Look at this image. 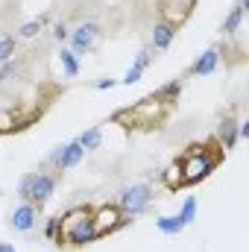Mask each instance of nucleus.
<instances>
[{
  "label": "nucleus",
  "instance_id": "nucleus-9",
  "mask_svg": "<svg viewBox=\"0 0 249 252\" xmlns=\"http://www.w3.org/2000/svg\"><path fill=\"white\" fill-rule=\"evenodd\" d=\"M35 223H38V208H35L32 202H21V205L9 214V226H12L15 232H32Z\"/></svg>",
  "mask_w": 249,
  "mask_h": 252
},
{
  "label": "nucleus",
  "instance_id": "nucleus-16",
  "mask_svg": "<svg viewBox=\"0 0 249 252\" xmlns=\"http://www.w3.org/2000/svg\"><path fill=\"white\" fill-rule=\"evenodd\" d=\"M241 24H244V9H238V6H235V9L226 15V21H223V27H220V35H223V38H232V35H238Z\"/></svg>",
  "mask_w": 249,
  "mask_h": 252
},
{
  "label": "nucleus",
  "instance_id": "nucleus-29",
  "mask_svg": "<svg viewBox=\"0 0 249 252\" xmlns=\"http://www.w3.org/2000/svg\"><path fill=\"white\" fill-rule=\"evenodd\" d=\"M238 9H244V12H247V9H249V0H238Z\"/></svg>",
  "mask_w": 249,
  "mask_h": 252
},
{
  "label": "nucleus",
  "instance_id": "nucleus-17",
  "mask_svg": "<svg viewBox=\"0 0 249 252\" xmlns=\"http://www.w3.org/2000/svg\"><path fill=\"white\" fill-rule=\"evenodd\" d=\"M76 141L82 144V150H85V153H91V150H97V147L103 144V129H100V126H91V129H85Z\"/></svg>",
  "mask_w": 249,
  "mask_h": 252
},
{
  "label": "nucleus",
  "instance_id": "nucleus-22",
  "mask_svg": "<svg viewBox=\"0 0 249 252\" xmlns=\"http://www.w3.org/2000/svg\"><path fill=\"white\" fill-rule=\"evenodd\" d=\"M21 70H24V62H21V59H9V62H3V67H0V82L18 76Z\"/></svg>",
  "mask_w": 249,
  "mask_h": 252
},
{
  "label": "nucleus",
  "instance_id": "nucleus-12",
  "mask_svg": "<svg viewBox=\"0 0 249 252\" xmlns=\"http://www.w3.org/2000/svg\"><path fill=\"white\" fill-rule=\"evenodd\" d=\"M220 64V47H208L202 56H196V62L187 67V76H208L214 73Z\"/></svg>",
  "mask_w": 249,
  "mask_h": 252
},
{
  "label": "nucleus",
  "instance_id": "nucleus-3",
  "mask_svg": "<svg viewBox=\"0 0 249 252\" xmlns=\"http://www.w3.org/2000/svg\"><path fill=\"white\" fill-rule=\"evenodd\" d=\"M150 202H153V188H150L147 182L126 185V188L121 190V196H118V208L124 211L129 220H132V217H141V214L150 208Z\"/></svg>",
  "mask_w": 249,
  "mask_h": 252
},
{
  "label": "nucleus",
  "instance_id": "nucleus-13",
  "mask_svg": "<svg viewBox=\"0 0 249 252\" xmlns=\"http://www.w3.org/2000/svg\"><path fill=\"white\" fill-rule=\"evenodd\" d=\"M182 88H185V79H179V76H176V79H170L167 85H161V88H158V91H156L153 97H156L158 103H164V106L170 109L173 103H179V94H182Z\"/></svg>",
  "mask_w": 249,
  "mask_h": 252
},
{
  "label": "nucleus",
  "instance_id": "nucleus-24",
  "mask_svg": "<svg viewBox=\"0 0 249 252\" xmlns=\"http://www.w3.org/2000/svg\"><path fill=\"white\" fill-rule=\"evenodd\" d=\"M150 62H153V50L150 47H144V50H138V56H135V67H141V70H147L150 67Z\"/></svg>",
  "mask_w": 249,
  "mask_h": 252
},
{
  "label": "nucleus",
  "instance_id": "nucleus-19",
  "mask_svg": "<svg viewBox=\"0 0 249 252\" xmlns=\"http://www.w3.org/2000/svg\"><path fill=\"white\" fill-rule=\"evenodd\" d=\"M44 24H47V15H41V18H32V21H27L18 32H21V38H35L41 30H44Z\"/></svg>",
  "mask_w": 249,
  "mask_h": 252
},
{
  "label": "nucleus",
  "instance_id": "nucleus-2",
  "mask_svg": "<svg viewBox=\"0 0 249 252\" xmlns=\"http://www.w3.org/2000/svg\"><path fill=\"white\" fill-rule=\"evenodd\" d=\"M56 185H59V176L47 167H38L32 173H27L21 182H18V196L24 202H32L38 211L50 202V196L56 193Z\"/></svg>",
  "mask_w": 249,
  "mask_h": 252
},
{
  "label": "nucleus",
  "instance_id": "nucleus-25",
  "mask_svg": "<svg viewBox=\"0 0 249 252\" xmlns=\"http://www.w3.org/2000/svg\"><path fill=\"white\" fill-rule=\"evenodd\" d=\"M141 76H144V70L132 64V67L124 73V79H121V82H124V85H135V82H141Z\"/></svg>",
  "mask_w": 249,
  "mask_h": 252
},
{
  "label": "nucleus",
  "instance_id": "nucleus-1",
  "mask_svg": "<svg viewBox=\"0 0 249 252\" xmlns=\"http://www.w3.org/2000/svg\"><path fill=\"white\" fill-rule=\"evenodd\" d=\"M91 214H94V208H88V205H73V208H67L62 217H59L62 229H59L56 247H76V250H79V247L94 244V241H97V232H94Z\"/></svg>",
  "mask_w": 249,
  "mask_h": 252
},
{
  "label": "nucleus",
  "instance_id": "nucleus-18",
  "mask_svg": "<svg viewBox=\"0 0 249 252\" xmlns=\"http://www.w3.org/2000/svg\"><path fill=\"white\" fill-rule=\"evenodd\" d=\"M59 62H62V70H64V76H67V79H73V76L79 73V59H76L67 47L59 50Z\"/></svg>",
  "mask_w": 249,
  "mask_h": 252
},
{
  "label": "nucleus",
  "instance_id": "nucleus-5",
  "mask_svg": "<svg viewBox=\"0 0 249 252\" xmlns=\"http://www.w3.org/2000/svg\"><path fill=\"white\" fill-rule=\"evenodd\" d=\"M129 112H132V129H153V126L164 124V118H167L170 109L164 103H158L156 97H147L138 106H132Z\"/></svg>",
  "mask_w": 249,
  "mask_h": 252
},
{
  "label": "nucleus",
  "instance_id": "nucleus-20",
  "mask_svg": "<svg viewBox=\"0 0 249 252\" xmlns=\"http://www.w3.org/2000/svg\"><path fill=\"white\" fill-rule=\"evenodd\" d=\"M15 53H18V38L15 35H3L0 38V64L15 59Z\"/></svg>",
  "mask_w": 249,
  "mask_h": 252
},
{
  "label": "nucleus",
  "instance_id": "nucleus-6",
  "mask_svg": "<svg viewBox=\"0 0 249 252\" xmlns=\"http://www.w3.org/2000/svg\"><path fill=\"white\" fill-rule=\"evenodd\" d=\"M100 35H103V30H100V24H94V21H82V24H76L73 30H70V35H67V50L73 53V56H85V53H91L94 50V44L100 41Z\"/></svg>",
  "mask_w": 249,
  "mask_h": 252
},
{
  "label": "nucleus",
  "instance_id": "nucleus-11",
  "mask_svg": "<svg viewBox=\"0 0 249 252\" xmlns=\"http://www.w3.org/2000/svg\"><path fill=\"white\" fill-rule=\"evenodd\" d=\"M217 147L223 150V153H229V150H235V144L241 141L238 138V121L232 118V115H226L223 121H220V126H217Z\"/></svg>",
  "mask_w": 249,
  "mask_h": 252
},
{
  "label": "nucleus",
  "instance_id": "nucleus-4",
  "mask_svg": "<svg viewBox=\"0 0 249 252\" xmlns=\"http://www.w3.org/2000/svg\"><path fill=\"white\" fill-rule=\"evenodd\" d=\"M91 220H94V232H97V238L115 235L118 229H124V226H129V223H132L124 211L118 208V202L97 205V208H94V214H91Z\"/></svg>",
  "mask_w": 249,
  "mask_h": 252
},
{
  "label": "nucleus",
  "instance_id": "nucleus-7",
  "mask_svg": "<svg viewBox=\"0 0 249 252\" xmlns=\"http://www.w3.org/2000/svg\"><path fill=\"white\" fill-rule=\"evenodd\" d=\"M82 156H85V150H82V144L73 138V141H67V144H59V147L47 156V164L56 167V173H62V170L76 167V164L82 161Z\"/></svg>",
  "mask_w": 249,
  "mask_h": 252
},
{
  "label": "nucleus",
  "instance_id": "nucleus-21",
  "mask_svg": "<svg viewBox=\"0 0 249 252\" xmlns=\"http://www.w3.org/2000/svg\"><path fill=\"white\" fill-rule=\"evenodd\" d=\"M185 226H190L193 220H196V196H185V202H182V208H179V214H176Z\"/></svg>",
  "mask_w": 249,
  "mask_h": 252
},
{
  "label": "nucleus",
  "instance_id": "nucleus-10",
  "mask_svg": "<svg viewBox=\"0 0 249 252\" xmlns=\"http://www.w3.org/2000/svg\"><path fill=\"white\" fill-rule=\"evenodd\" d=\"M193 0H161V15H164V21H170L173 27H182L187 18H190V12H193Z\"/></svg>",
  "mask_w": 249,
  "mask_h": 252
},
{
  "label": "nucleus",
  "instance_id": "nucleus-15",
  "mask_svg": "<svg viewBox=\"0 0 249 252\" xmlns=\"http://www.w3.org/2000/svg\"><path fill=\"white\" fill-rule=\"evenodd\" d=\"M161 182L167 190H182V161L179 158L173 164H167V170L161 173Z\"/></svg>",
  "mask_w": 249,
  "mask_h": 252
},
{
  "label": "nucleus",
  "instance_id": "nucleus-26",
  "mask_svg": "<svg viewBox=\"0 0 249 252\" xmlns=\"http://www.w3.org/2000/svg\"><path fill=\"white\" fill-rule=\"evenodd\" d=\"M67 35H70V30H67V24H64V21L53 24V38H56V41H67Z\"/></svg>",
  "mask_w": 249,
  "mask_h": 252
},
{
  "label": "nucleus",
  "instance_id": "nucleus-27",
  "mask_svg": "<svg viewBox=\"0 0 249 252\" xmlns=\"http://www.w3.org/2000/svg\"><path fill=\"white\" fill-rule=\"evenodd\" d=\"M115 85H118V79H112V76H103V79H97V82H94V88H97V91H112Z\"/></svg>",
  "mask_w": 249,
  "mask_h": 252
},
{
  "label": "nucleus",
  "instance_id": "nucleus-8",
  "mask_svg": "<svg viewBox=\"0 0 249 252\" xmlns=\"http://www.w3.org/2000/svg\"><path fill=\"white\" fill-rule=\"evenodd\" d=\"M176 32H179V27H173L170 21H164V18L156 21V24H153V32H150V50H156V53L167 50V47L173 44Z\"/></svg>",
  "mask_w": 249,
  "mask_h": 252
},
{
  "label": "nucleus",
  "instance_id": "nucleus-14",
  "mask_svg": "<svg viewBox=\"0 0 249 252\" xmlns=\"http://www.w3.org/2000/svg\"><path fill=\"white\" fill-rule=\"evenodd\" d=\"M156 229L161 235H182L185 232V223L176 214H161V217H156Z\"/></svg>",
  "mask_w": 249,
  "mask_h": 252
},
{
  "label": "nucleus",
  "instance_id": "nucleus-23",
  "mask_svg": "<svg viewBox=\"0 0 249 252\" xmlns=\"http://www.w3.org/2000/svg\"><path fill=\"white\" fill-rule=\"evenodd\" d=\"M59 229H62L59 217H50V220H47V226H44V238H47L50 244H56V241H59Z\"/></svg>",
  "mask_w": 249,
  "mask_h": 252
},
{
  "label": "nucleus",
  "instance_id": "nucleus-28",
  "mask_svg": "<svg viewBox=\"0 0 249 252\" xmlns=\"http://www.w3.org/2000/svg\"><path fill=\"white\" fill-rule=\"evenodd\" d=\"M0 252H18V250H15L12 244H3V241H0Z\"/></svg>",
  "mask_w": 249,
  "mask_h": 252
}]
</instances>
